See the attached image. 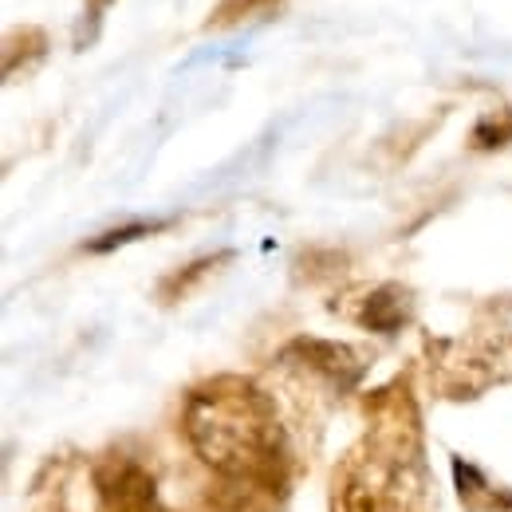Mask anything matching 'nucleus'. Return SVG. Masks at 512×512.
<instances>
[{"instance_id":"obj_4","label":"nucleus","mask_w":512,"mask_h":512,"mask_svg":"<svg viewBox=\"0 0 512 512\" xmlns=\"http://www.w3.org/2000/svg\"><path fill=\"white\" fill-rule=\"evenodd\" d=\"M292 355H300L304 367H312L327 383L351 386L363 375V359L347 343H327V339H300L292 343Z\"/></svg>"},{"instance_id":"obj_6","label":"nucleus","mask_w":512,"mask_h":512,"mask_svg":"<svg viewBox=\"0 0 512 512\" xmlns=\"http://www.w3.org/2000/svg\"><path fill=\"white\" fill-rule=\"evenodd\" d=\"M276 4H280V0H221L209 24H213V28H229V24H241V20H249V16L272 12Z\"/></svg>"},{"instance_id":"obj_7","label":"nucleus","mask_w":512,"mask_h":512,"mask_svg":"<svg viewBox=\"0 0 512 512\" xmlns=\"http://www.w3.org/2000/svg\"><path fill=\"white\" fill-rule=\"evenodd\" d=\"M158 225H127V229H115V233H107V237H99L91 249L95 253H103V249H115V245H127L130 237H142V233H154Z\"/></svg>"},{"instance_id":"obj_5","label":"nucleus","mask_w":512,"mask_h":512,"mask_svg":"<svg viewBox=\"0 0 512 512\" xmlns=\"http://www.w3.org/2000/svg\"><path fill=\"white\" fill-rule=\"evenodd\" d=\"M359 320L367 323L371 331H398L402 323L410 320V296H406L402 288L386 284V288H379V292L367 296Z\"/></svg>"},{"instance_id":"obj_2","label":"nucleus","mask_w":512,"mask_h":512,"mask_svg":"<svg viewBox=\"0 0 512 512\" xmlns=\"http://www.w3.org/2000/svg\"><path fill=\"white\" fill-rule=\"evenodd\" d=\"M430 473L422 465L414 426L398 418L379 426L339 469L331 512H426Z\"/></svg>"},{"instance_id":"obj_3","label":"nucleus","mask_w":512,"mask_h":512,"mask_svg":"<svg viewBox=\"0 0 512 512\" xmlns=\"http://www.w3.org/2000/svg\"><path fill=\"white\" fill-rule=\"evenodd\" d=\"M99 501L103 512H162L154 477L134 461H107L99 469Z\"/></svg>"},{"instance_id":"obj_1","label":"nucleus","mask_w":512,"mask_h":512,"mask_svg":"<svg viewBox=\"0 0 512 512\" xmlns=\"http://www.w3.org/2000/svg\"><path fill=\"white\" fill-rule=\"evenodd\" d=\"M186 438L209 469L237 485L272 489L284 469V434L272 402L245 379H217L193 390Z\"/></svg>"}]
</instances>
